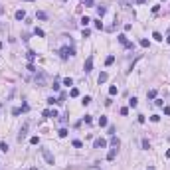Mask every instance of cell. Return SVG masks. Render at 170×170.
<instances>
[{
	"label": "cell",
	"instance_id": "cell-1",
	"mask_svg": "<svg viewBox=\"0 0 170 170\" xmlns=\"http://www.w3.org/2000/svg\"><path fill=\"white\" fill-rule=\"evenodd\" d=\"M34 83H36L38 87H46V85H48V75H46L44 71H38V73H36V79H34Z\"/></svg>",
	"mask_w": 170,
	"mask_h": 170
},
{
	"label": "cell",
	"instance_id": "cell-2",
	"mask_svg": "<svg viewBox=\"0 0 170 170\" xmlns=\"http://www.w3.org/2000/svg\"><path fill=\"white\" fill-rule=\"evenodd\" d=\"M69 55H75V49H73L71 46H65V48L59 49V58H61V59H67Z\"/></svg>",
	"mask_w": 170,
	"mask_h": 170
},
{
	"label": "cell",
	"instance_id": "cell-3",
	"mask_svg": "<svg viewBox=\"0 0 170 170\" xmlns=\"http://www.w3.org/2000/svg\"><path fill=\"white\" fill-rule=\"evenodd\" d=\"M28 129H30V123L26 121V123L22 125V129H20V133H18V143H22V140L28 137Z\"/></svg>",
	"mask_w": 170,
	"mask_h": 170
},
{
	"label": "cell",
	"instance_id": "cell-4",
	"mask_svg": "<svg viewBox=\"0 0 170 170\" xmlns=\"http://www.w3.org/2000/svg\"><path fill=\"white\" fill-rule=\"evenodd\" d=\"M40 152H42V156L46 158V162H48V164H54V162H55L54 154H52V152H49L48 148H40Z\"/></svg>",
	"mask_w": 170,
	"mask_h": 170
},
{
	"label": "cell",
	"instance_id": "cell-5",
	"mask_svg": "<svg viewBox=\"0 0 170 170\" xmlns=\"http://www.w3.org/2000/svg\"><path fill=\"white\" fill-rule=\"evenodd\" d=\"M117 40H119V44H121V46H125V48L133 49V42H129V40H127V36H125V34H121V36H117Z\"/></svg>",
	"mask_w": 170,
	"mask_h": 170
},
{
	"label": "cell",
	"instance_id": "cell-6",
	"mask_svg": "<svg viewBox=\"0 0 170 170\" xmlns=\"http://www.w3.org/2000/svg\"><path fill=\"white\" fill-rule=\"evenodd\" d=\"M83 69H85V73H89L91 69H93V55H89V58L85 59V63H83Z\"/></svg>",
	"mask_w": 170,
	"mask_h": 170
},
{
	"label": "cell",
	"instance_id": "cell-7",
	"mask_svg": "<svg viewBox=\"0 0 170 170\" xmlns=\"http://www.w3.org/2000/svg\"><path fill=\"white\" fill-rule=\"evenodd\" d=\"M42 115H44L46 119H54V117H58V111H55V109H46Z\"/></svg>",
	"mask_w": 170,
	"mask_h": 170
},
{
	"label": "cell",
	"instance_id": "cell-8",
	"mask_svg": "<svg viewBox=\"0 0 170 170\" xmlns=\"http://www.w3.org/2000/svg\"><path fill=\"white\" fill-rule=\"evenodd\" d=\"M93 146H95V148H105V146H107V140H105V139H101V137H99V139H95Z\"/></svg>",
	"mask_w": 170,
	"mask_h": 170
},
{
	"label": "cell",
	"instance_id": "cell-9",
	"mask_svg": "<svg viewBox=\"0 0 170 170\" xmlns=\"http://www.w3.org/2000/svg\"><path fill=\"white\" fill-rule=\"evenodd\" d=\"M117 154H119V146H113L111 150H109V154H107V160H115Z\"/></svg>",
	"mask_w": 170,
	"mask_h": 170
},
{
	"label": "cell",
	"instance_id": "cell-10",
	"mask_svg": "<svg viewBox=\"0 0 170 170\" xmlns=\"http://www.w3.org/2000/svg\"><path fill=\"white\" fill-rule=\"evenodd\" d=\"M107 79H109V75H107V73H105V71H101V73H99V77H97V83L101 85V83H105V81H107Z\"/></svg>",
	"mask_w": 170,
	"mask_h": 170
},
{
	"label": "cell",
	"instance_id": "cell-11",
	"mask_svg": "<svg viewBox=\"0 0 170 170\" xmlns=\"http://www.w3.org/2000/svg\"><path fill=\"white\" fill-rule=\"evenodd\" d=\"M105 14H107V6H97V16L99 18H103Z\"/></svg>",
	"mask_w": 170,
	"mask_h": 170
},
{
	"label": "cell",
	"instance_id": "cell-12",
	"mask_svg": "<svg viewBox=\"0 0 170 170\" xmlns=\"http://www.w3.org/2000/svg\"><path fill=\"white\" fill-rule=\"evenodd\" d=\"M14 18H16V20H24V18H26V12H24V10H16Z\"/></svg>",
	"mask_w": 170,
	"mask_h": 170
},
{
	"label": "cell",
	"instance_id": "cell-13",
	"mask_svg": "<svg viewBox=\"0 0 170 170\" xmlns=\"http://www.w3.org/2000/svg\"><path fill=\"white\" fill-rule=\"evenodd\" d=\"M137 105H139V99H137V97H131V99H129V107H133V109H134Z\"/></svg>",
	"mask_w": 170,
	"mask_h": 170
},
{
	"label": "cell",
	"instance_id": "cell-14",
	"mask_svg": "<svg viewBox=\"0 0 170 170\" xmlns=\"http://www.w3.org/2000/svg\"><path fill=\"white\" fill-rule=\"evenodd\" d=\"M111 146H121V140L117 139L115 134H113V137H111Z\"/></svg>",
	"mask_w": 170,
	"mask_h": 170
},
{
	"label": "cell",
	"instance_id": "cell-15",
	"mask_svg": "<svg viewBox=\"0 0 170 170\" xmlns=\"http://www.w3.org/2000/svg\"><path fill=\"white\" fill-rule=\"evenodd\" d=\"M26 55H28V59H30V61H34V59H36V52H32V49H28Z\"/></svg>",
	"mask_w": 170,
	"mask_h": 170
},
{
	"label": "cell",
	"instance_id": "cell-16",
	"mask_svg": "<svg viewBox=\"0 0 170 170\" xmlns=\"http://www.w3.org/2000/svg\"><path fill=\"white\" fill-rule=\"evenodd\" d=\"M67 133H69V131H67V129H59V139H65V137H67Z\"/></svg>",
	"mask_w": 170,
	"mask_h": 170
},
{
	"label": "cell",
	"instance_id": "cell-17",
	"mask_svg": "<svg viewBox=\"0 0 170 170\" xmlns=\"http://www.w3.org/2000/svg\"><path fill=\"white\" fill-rule=\"evenodd\" d=\"M117 93H119L117 85H111V87H109V95H117Z\"/></svg>",
	"mask_w": 170,
	"mask_h": 170
},
{
	"label": "cell",
	"instance_id": "cell-18",
	"mask_svg": "<svg viewBox=\"0 0 170 170\" xmlns=\"http://www.w3.org/2000/svg\"><path fill=\"white\" fill-rule=\"evenodd\" d=\"M146 97H148V99H154V97H156V89H150V91H146Z\"/></svg>",
	"mask_w": 170,
	"mask_h": 170
},
{
	"label": "cell",
	"instance_id": "cell-19",
	"mask_svg": "<svg viewBox=\"0 0 170 170\" xmlns=\"http://www.w3.org/2000/svg\"><path fill=\"white\" fill-rule=\"evenodd\" d=\"M36 18L38 20H46V18H48V14H46V12H36Z\"/></svg>",
	"mask_w": 170,
	"mask_h": 170
},
{
	"label": "cell",
	"instance_id": "cell-20",
	"mask_svg": "<svg viewBox=\"0 0 170 170\" xmlns=\"http://www.w3.org/2000/svg\"><path fill=\"white\" fill-rule=\"evenodd\" d=\"M81 103H83V107H85V105H89L91 103V97H89V95H85V97L81 99Z\"/></svg>",
	"mask_w": 170,
	"mask_h": 170
},
{
	"label": "cell",
	"instance_id": "cell-21",
	"mask_svg": "<svg viewBox=\"0 0 170 170\" xmlns=\"http://www.w3.org/2000/svg\"><path fill=\"white\" fill-rule=\"evenodd\" d=\"M152 38H154L156 42H162V34H160V32H154V34H152Z\"/></svg>",
	"mask_w": 170,
	"mask_h": 170
},
{
	"label": "cell",
	"instance_id": "cell-22",
	"mask_svg": "<svg viewBox=\"0 0 170 170\" xmlns=\"http://www.w3.org/2000/svg\"><path fill=\"white\" fill-rule=\"evenodd\" d=\"M113 61H115V55H107V59H105V65H111Z\"/></svg>",
	"mask_w": 170,
	"mask_h": 170
},
{
	"label": "cell",
	"instance_id": "cell-23",
	"mask_svg": "<svg viewBox=\"0 0 170 170\" xmlns=\"http://www.w3.org/2000/svg\"><path fill=\"white\" fill-rule=\"evenodd\" d=\"M99 127H107V117H101L99 119Z\"/></svg>",
	"mask_w": 170,
	"mask_h": 170
},
{
	"label": "cell",
	"instance_id": "cell-24",
	"mask_svg": "<svg viewBox=\"0 0 170 170\" xmlns=\"http://www.w3.org/2000/svg\"><path fill=\"white\" fill-rule=\"evenodd\" d=\"M143 148H146V150L150 148V140L148 139H143Z\"/></svg>",
	"mask_w": 170,
	"mask_h": 170
},
{
	"label": "cell",
	"instance_id": "cell-25",
	"mask_svg": "<svg viewBox=\"0 0 170 170\" xmlns=\"http://www.w3.org/2000/svg\"><path fill=\"white\" fill-rule=\"evenodd\" d=\"M69 95H71V97H79V89H75V87H73V89L69 91Z\"/></svg>",
	"mask_w": 170,
	"mask_h": 170
},
{
	"label": "cell",
	"instance_id": "cell-26",
	"mask_svg": "<svg viewBox=\"0 0 170 170\" xmlns=\"http://www.w3.org/2000/svg\"><path fill=\"white\" fill-rule=\"evenodd\" d=\"M20 113H22V109H20V107H14V109H12V115H14V117H18Z\"/></svg>",
	"mask_w": 170,
	"mask_h": 170
},
{
	"label": "cell",
	"instance_id": "cell-27",
	"mask_svg": "<svg viewBox=\"0 0 170 170\" xmlns=\"http://www.w3.org/2000/svg\"><path fill=\"white\" fill-rule=\"evenodd\" d=\"M95 28H97V30H103V22H101V20H95Z\"/></svg>",
	"mask_w": 170,
	"mask_h": 170
},
{
	"label": "cell",
	"instance_id": "cell-28",
	"mask_svg": "<svg viewBox=\"0 0 170 170\" xmlns=\"http://www.w3.org/2000/svg\"><path fill=\"white\" fill-rule=\"evenodd\" d=\"M81 36H83V38H89V36H91V32L87 30V28H83V32H81Z\"/></svg>",
	"mask_w": 170,
	"mask_h": 170
},
{
	"label": "cell",
	"instance_id": "cell-29",
	"mask_svg": "<svg viewBox=\"0 0 170 170\" xmlns=\"http://www.w3.org/2000/svg\"><path fill=\"white\" fill-rule=\"evenodd\" d=\"M0 150H2V152H6V150H8V144H6L4 140H2V143H0Z\"/></svg>",
	"mask_w": 170,
	"mask_h": 170
},
{
	"label": "cell",
	"instance_id": "cell-30",
	"mask_svg": "<svg viewBox=\"0 0 170 170\" xmlns=\"http://www.w3.org/2000/svg\"><path fill=\"white\" fill-rule=\"evenodd\" d=\"M63 85H73V79L71 77H65V79H63Z\"/></svg>",
	"mask_w": 170,
	"mask_h": 170
},
{
	"label": "cell",
	"instance_id": "cell-31",
	"mask_svg": "<svg viewBox=\"0 0 170 170\" xmlns=\"http://www.w3.org/2000/svg\"><path fill=\"white\" fill-rule=\"evenodd\" d=\"M140 46H143V48H148L150 44H148V40H146V38H143V40H140Z\"/></svg>",
	"mask_w": 170,
	"mask_h": 170
},
{
	"label": "cell",
	"instance_id": "cell-32",
	"mask_svg": "<svg viewBox=\"0 0 170 170\" xmlns=\"http://www.w3.org/2000/svg\"><path fill=\"white\" fill-rule=\"evenodd\" d=\"M89 22H91V20L87 18V16H83V18H81V24H83V26H87V24H89Z\"/></svg>",
	"mask_w": 170,
	"mask_h": 170
},
{
	"label": "cell",
	"instance_id": "cell-33",
	"mask_svg": "<svg viewBox=\"0 0 170 170\" xmlns=\"http://www.w3.org/2000/svg\"><path fill=\"white\" fill-rule=\"evenodd\" d=\"M36 36H38V38H44V30H40V28H36Z\"/></svg>",
	"mask_w": 170,
	"mask_h": 170
},
{
	"label": "cell",
	"instance_id": "cell-34",
	"mask_svg": "<svg viewBox=\"0 0 170 170\" xmlns=\"http://www.w3.org/2000/svg\"><path fill=\"white\" fill-rule=\"evenodd\" d=\"M73 146H75V148H81V146H83V143H81V140H73Z\"/></svg>",
	"mask_w": 170,
	"mask_h": 170
},
{
	"label": "cell",
	"instance_id": "cell-35",
	"mask_svg": "<svg viewBox=\"0 0 170 170\" xmlns=\"http://www.w3.org/2000/svg\"><path fill=\"white\" fill-rule=\"evenodd\" d=\"M150 121H152V123H158V121H160V117H158V115H152Z\"/></svg>",
	"mask_w": 170,
	"mask_h": 170
},
{
	"label": "cell",
	"instance_id": "cell-36",
	"mask_svg": "<svg viewBox=\"0 0 170 170\" xmlns=\"http://www.w3.org/2000/svg\"><path fill=\"white\" fill-rule=\"evenodd\" d=\"M30 143H32V144H38V143H40V139H38V137H32Z\"/></svg>",
	"mask_w": 170,
	"mask_h": 170
},
{
	"label": "cell",
	"instance_id": "cell-37",
	"mask_svg": "<svg viewBox=\"0 0 170 170\" xmlns=\"http://www.w3.org/2000/svg\"><path fill=\"white\" fill-rule=\"evenodd\" d=\"M83 6H93V0H83Z\"/></svg>",
	"mask_w": 170,
	"mask_h": 170
},
{
	"label": "cell",
	"instance_id": "cell-38",
	"mask_svg": "<svg viewBox=\"0 0 170 170\" xmlns=\"http://www.w3.org/2000/svg\"><path fill=\"white\" fill-rule=\"evenodd\" d=\"M154 103H156L158 107H164V101H162V99H156V101H154Z\"/></svg>",
	"mask_w": 170,
	"mask_h": 170
},
{
	"label": "cell",
	"instance_id": "cell-39",
	"mask_svg": "<svg viewBox=\"0 0 170 170\" xmlns=\"http://www.w3.org/2000/svg\"><path fill=\"white\" fill-rule=\"evenodd\" d=\"M83 121H85V123H91L93 119H91V115H85V117H83Z\"/></svg>",
	"mask_w": 170,
	"mask_h": 170
},
{
	"label": "cell",
	"instance_id": "cell-40",
	"mask_svg": "<svg viewBox=\"0 0 170 170\" xmlns=\"http://www.w3.org/2000/svg\"><path fill=\"white\" fill-rule=\"evenodd\" d=\"M52 87H54V91H59V83H58V81H54V85H52Z\"/></svg>",
	"mask_w": 170,
	"mask_h": 170
},
{
	"label": "cell",
	"instance_id": "cell-41",
	"mask_svg": "<svg viewBox=\"0 0 170 170\" xmlns=\"http://www.w3.org/2000/svg\"><path fill=\"white\" fill-rule=\"evenodd\" d=\"M87 170H101L99 166H87Z\"/></svg>",
	"mask_w": 170,
	"mask_h": 170
},
{
	"label": "cell",
	"instance_id": "cell-42",
	"mask_svg": "<svg viewBox=\"0 0 170 170\" xmlns=\"http://www.w3.org/2000/svg\"><path fill=\"white\" fill-rule=\"evenodd\" d=\"M164 115H170V107H164Z\"/></svg>",
	"mask_w": 170,
	"mask_h": 170
},
{
	"label": "cell",
	"instance_id": "cell-43",
	"mask_svg": "<svg viewBox=\"0 0 170 170\" xmlns=\"http://www.w3.org/2000/svg\"><path fill=\"white\" fill-rule=\"evenodd\" d=\"M4 12H6V8H4V6H0V16H2Z\"/></svg>",
	"mask_w": 170,
	"mask_h": 170
},
{
	"label": "cell",
	"instance_id": "cell-44",
	"mask_svg": "<svg viewBox=\"0 0 170 170\" xmlns=\"http://www.w3.org/2000/svg\"><path fill=\"white\" fill-rule=\"evenodd\" d=\"M144 2H146V0H137V4H144Z\"/></svg>",
	"mask_w": 170,
	"mask_h": 170
},
{
	"label": "cell",
	"instance_id": "cell-45",
	"mask_svg": "<svg viewBox=\"0 0 170 170\" xmlns=\"http://www.w3.org/2000/svg\"><path fill=\"white\" fill-rule=\"evenodd\" d=\"M166 158H170V150H166Z\"/></svg>",
	"mask_w": 170,
	"mask_h": 170
},
{
	"label": "cell",
	"instance_id": "cell-46",
	"mask_svg": "<svg viewBox=\"0 0 170 170\" xmlns=\"http://www.w3.org/2000/svg\"><path fill=\"white\" fill-rule=\"evenodd\" d=\"M24 2H36V0H24Z\"/></svg>",
	"mask_w": 170,
	"mask_h": 170
},
{
	"label": "cell",
	"instance_id": "cell-47",
	"mask_svg": "<svg viewBox=\"0 0 170 170\" xmlns=\"http://www.w3.org/2000/svg\"><path fill=\"white\" fill-rule=\"evenodd\" d=\"M166 42H168V44H170V36H168V38H166Z\"/></svg>",
	"mask_w": 170,
	"mask_h": 170
},
{
	"label": "cell",
	"instance_id": "cell-48",
	"mask_svg": "<svg viewBox=\"0 0 170 170\" xmlns=\"http://www.w3.org/2000/svg\"><path fill=\"white\" fill-rule=\"evenodd\" d=\"M148 170H156V168H152V166H150V168H148Z\"/></svg>",
	"mask_w": 170,
	"mask_h": 170
},
{
	"label": "cell",
	"instance_id": "cell-49",
	"mask_svg": "<svg viewBox=\"0 0 170 170\" xmlns=\"http://www.w3.org/2000/svg\"><path fill=\"white\" fill-rule=\"evenodd\" d=\"M0 49H2V42H0Z\"/></svg>",
	"mask_w": 170,
	"mask_h": 170
},
{
	"label": "cell",
	"instance_id": "cell-50",
	"mask_svg": "<svg viewBox=\"0 0 170 170\" xmlns=\"http://www.w3.org/2000/svg\"><path fill=\"white\" fill-rule=\"evenodd\" d=\"M32 170H38V168H32Z\"/></svg>",
	"mask_w": 170,
	"mask_h": 170
},
{
	"label": "cell",
	"instance_id": "cell-51",
	"mask_svg": "<svg viewBox=\"0 0 170 170\" xmlns=\"http://www.w3.org/2000/svg\"><path fill=\"white\" fill-rule=\"evenodd\" d=\"M162 2H166V0H162Z\"/></svg>",
	"mask_w": 170,
	"mask_h": 170
},
{
	"label": "cell",
	"instance_id": "cell-52",
	"mask_svg": "<svg viewBox=\"0 0 170 170\" xmlns=\"http://www.w3.org/2000/svg\"><path fill=\"white\" fill-rule=\"evenodd\" d=\"M168 32H170V28H168Z\"/></svg>",
	"mask_w": 170,
	"mask_h": 170
},
{
	"label": "cell",
	"instance_id": "cell-53",
	"mask_svg": "<svg viewBox=\"0 0 170 170\" xmlns=\"http://www.w3.org/2000/svg\"><path fill=\"white\" fill-rule=\"evenodd\" d=\"M81 2H83V0H81Z\"/></svg>",
	"mask_w": 170,
	"mask_h": 170
}]
</instances>
